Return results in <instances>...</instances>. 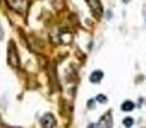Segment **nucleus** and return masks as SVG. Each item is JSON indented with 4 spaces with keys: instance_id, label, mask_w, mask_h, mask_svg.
Wrapping results in <instances>:
<instances>
[{
    "instance_id": "f257e3e1",
    "label": "nucleus",
    "mask_w": 146,
    "mask_h": 128,
    "mask_svg": "<svg viewBox=\"0 0 146 128\" xmlns=\"http://www.w3.org/2000/svg\"><path fill=\"white\" fill-rule=\"evenodd\" d=\"M8 63L12 67H19V56H18L17 48H15L13 41L8 44Z\"/></svg>"
},
{
    "instance_id": "f03ea898",
    "label": "nucleus",
    "mask_w": 146,
    "mask_h": 128,
    "mask_svg": "<svg viewBox=\"0 0 146 128\" xmlns=\"http://www.w3.org/2000/svg\"><path fill=\"white\" fill-rule=\"evenodd\" d=\"M5 1L14 12H18L21 14H25L28 9V0H5Z\"/></svg>"
},
{
    "instance_id": "7ed1b4c3",
    "label": "nucleus",
    "mask_w": 146,
    "mask_h": 128,
    "mask_svg": "<svg viewBox=\"0 0 146 128\" xmlns=\"http://www.w3.org/2000/svg\"><path fill=\"white\" fill-rule=\"evenodd\" d=\"M90 7V10L92 12V14L95 15V18H100L103 15V5H101L100 0H86Z\"/></svg>"
},
{
    "instance_id": "20e7f679",
    "label": "nucleus",
    "mask_w": 146,
    "mask_h": 128,
    "mask_svg": "<svg viewBox=\"0 0 146 128\" xmlns=\"http://www.w3.org/2000/svg\"><path fill=\"white\" fill-rule=\"evenodd\" d=\"M49 80H50V85H51V90L55 91V90H59V82H58V76H56V72H55V65L53 63L49 64Z\"/></svg>"
},
{
    "instance_id": "39448f33",
    "label": "nucleus",
    "mask_w": 146,
    "mask_h": 128,
    "mask_svg": "<svg viewBox=\"0 0 146 128\" xmlns=\"http://www.w3.org/2000/svg\"><path fill=\"white\" fill-rule=\"evenodd\" d=\"M41 127L42 128H54L55 127V118H54V115L51 113H46L45 115L41 118Z\"/></svg>"
},
{
    "instance_id": "423d86ee",
    "label": "nucleus",
    "mask_w": 146,
    "mask_h": 128,
    "mask_svg": "<svg viewBox=\"0 0 146 128\" xmlns=\"http://www.w3.org/2000/svg\"><path fill=\"white\" fill-rule=\"evenodd\" d=\"M111 126H113V118L110 113H105L98 122L99 128H111Z\"/></svg>"
},
{
    "instance_id": "0eeeda50",
    "label": "nucleus",
    "mask_w": 146,
    "mask_h": 128,
    "mask_svg": "<svg viewBox=\"0 0 146 128\" xmlns=\"http://www.w3.org/2000/svg\"><path fill=\"white\" fill-rule=\"evenodd\" d=\"M104 77V73L101 70H94L90 76V82L91 83H99Z\"/></svg>"
},
{
    "instance_id": "6e6552de",
    "label": "nucleus",
    "mask_w": 146,
    "mask_h": 128,
    "mask_svg": "<svg viewBox=\"0 0 146 128\" xmlns=\"http://www.w3.org/2000/svg\"><path fill=\"white\" fill-rule=\"evenodd\" d=\"M73 36L69 32H62L60 33V37H59V41H62L63 44H71Z\"/></svg>"
},
{
    "instance_id": "1a4fd4ad",
    "label": "nucleus",
    "mask_w": 146,
    "mask_h": 128,
    "mask_svg": "<svg viewBox=\"0 0 146 128\" xmlns=\"http://www.w3.org/2000/svg\"><path fill=\"white\" fill-rule=\"evenodd\" d=\"M133 108H135V104L132 103V101H129V100L124 101V103L122 104V110L123 111H131Z\"/></svg>"
},
{
    "instance_id": "9d476101",
    "label": "nucleus",
    "mask_w": 146,
    "mask_h": 128,
    "mask_svg": "<svg viewBox=\"0 0 146 128\" xmlns=\"http://www.w3.org/2000/svg\"><path fill=\"white\" fill-rule=\"evenodd\" d=\"M123 124H124V127H127V128L132 127V124H133V119H132L131 117H128V118H124Z\"/></svg>"
},
{
    "instance_id": "9b49d317",
    "label": "nucleus",
    "mask_w": 146,
    "mask_h": 128,
    "mask_svg": "<svg viewBox=\"0 0 146 128\" xmlns=\"http://www.w3.org/2000/svg\"><path fill=\"white\" fill-rule=\"evenodd\" d=\"M96 101H98V103H100V104H105L106 101H108V97H106V96H104V95H98V96H96Z\"/></svg>"
},
{
    "instance_id": "f8f14e48",
    "label": "nucleus",
    "mask_w": 146,
    "mask_h": 128,
    "mask_svg": "<svg viewBox=\"0 0 146 128\" xmlns=\"http://www.w3.org/2000/svg\"><path fill=\"white\" fill-rule=\"evenodd\" d=\"M88 108L90 109L94 108V100H88Z\"/></svg>"
},
{
    "instance_id": "ddd939ff",
    "label": "nucleus",
    "mask_w": 146,
    "mask_h": 128,
    "mask_svg": "<svg viewBox=\"0 0 146 128\" xmlns=\"http://www.w3.org/2000/svg\"><path fill=\"white\" fill-rule=\"evenodd\" d=\"M3 37H4V32H3V28L0 26V40H3Z\"/></svg>"
},
{
    "instance_id": "4468645a",
    "label": "nucleus",
    "mask_w": 146,
    "mask_h": 128,
    "mask_svg": "<svg viewBox=\"0 0 146 128\" xmlns=\"http://www.w3.org/2000/svg\"><path fill=\"white\" fill-rule=\"evenodd\" d=\"M88 128H98L95 126V124H90V126H88Z\"/></svg>"
},
{
    "instance_id": "2eb2a0df",
    "label": "nucleus",
    "mask_w": 146,
    "mask_h": 128,
    "mask_svg": "<svg viewBox=\"0 0 146 128\" xmlns=\"http://www.w3.org/2000/svg\"><path fill=\"white\" fill-rule=\"evenodd\" d=\"M129 1V0H123V3H128Z\"/></svg>"
}]
</instances>
